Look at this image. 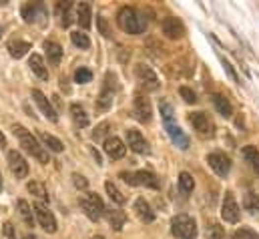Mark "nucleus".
I'll use <instances>...</instances> for the list:
<instances>
[{
	"label": "nucleus",
	"instance_id": "nucleus-11",
	"mask_svg": "<svg viewBox=\"0 0 259 239\" xmlns=\"http://www.w3.org/2000/svg\"><path fill=\"white\" fill-rule=\"evenodd\" d=\"M135 72H137L139 83H141L147 91H157V89H159V78H157V74L153 72V68H151V67H147V65L139 63V65L135 67Z\"/></svg>",
	"mask_w": 259,
	"mask_h": 239
},
{
	"label": "nucleus",
	"instance_id": "nucleus-4",
	"mask_svg": "<svg viewBox=\"0 0 259 239\" xmlns=\"http://www.w3.org/2000/svg\"><path fill=\"white\" fill-rule=\"evenodd\" d=\"M79 203H81V209L85 211V215L91 221H98L102 217V213H105V203H102V199L97 193H85L79 199Z\"/></svg>",
	"mask_w": 259,
	"mask_h": 239
},
{
	"label": "nucleus",
	"instance_id": "nucleus-18",
	"mask_svg": "<svg viewBox=\"0 0 259 239\" xmlns=\"http://www.w3.org/2000/svg\"><path fill=\"white\" fill-rule=\"evenodd\" d=\"M102 149H105V153H107L111 159H123L125 153H127L125 143H123L119 137H115V135L105 139V145H102Z\"/></svg>",
	"mask_w": 259,
	"mask_h": 239
},
{
	"label": "nucleus",
	"instance_id": "nucleus-26",
	"mask_svg": "<svg viewBox=\"0 0 259 239\" xmlns=\"http://www.w3.org/2000/svg\"><path fill=\"white\" fill-rule=\"evenodd\" d=\"M31 48H32L31 42H24V40H12L8 44V50H10V57L12 59H22Z\"/></svg>",
	"mask_w": 259,
	"mask_h": 239
},
{
	"label": "nucleus",
	"instance_id": "nucleus-17",
	"mask_svg": "<svg viewBox=\"0 0 259 239\" xmlns=\"http://www.w3.org/2000/svg\"><path fill=\"white\" fill-rule=\"evenodd\" d=\"M127 143H129V149L135 151V153H149V143L145 141V137L137 129L127 131Z\"/></svg>",
	"mask_w": 259,
	"mask_h": 239
},
{
	"label": "nucleus",
	"instance_id": "nucleus-47",
	"mask_svg": "<svg viewBox=\"0 0 259 239\" xmlns=\"http://www.w3.org/2000/svg\"><path fill=\"white\" fill-rule=\"evenodd\" d=\"M93 151V157H95V161H97V165H102V161H100V155H98V151L97 149H91Z\"/></svg>",
	"mask_w": 259,
	"mask_h": 239
},
{
	"label": "nucleus",
	"instance_id": "nucleus-24",
	"mask_svg": "<svg viewBox=\"0 0 259 239\" xmlns=\"http://www.w3.org/2000/svg\"><path fill=\"white\" fill-rule=\"evenodd\" d=\"M105 215H107V221L109 225L115 229V231H121L125 221H127V215L123 213L121 209H105Z\"/></svg>",
	"mask_w": 259,
	"mask_h": 239
},
{
	"label": "nucleus",
	"instance_id": "nucleus-2",
	"mask_svg": "<svg viewBox=\"0 0 259 239\" xmlns=\"http://www.w3.org/2000/svg\"><path fill=\"white\" fill-rule=\"evenodd\" d=\"M12 133L18 137L20 147H22L24 151L31 153L34 159H38L40 163H48V153H46V149L38 145V141H36V137L32 135V133H29L22 125H14V127H12Z\"/></svg>",
	"mask_w": 259,
	"mask_h": 239
},
{
	"label": "nucleus",
	"instance_id": "nucleus-5",
	"mask_svg": "<svg viewBox=\"0 0 259 239\" xmlns=\"http://www.w3.org/2000/svg\"><path fill=\"white\" fill-rule=\"evenodd\" d=\"M189 123L193 125V129L197 131L199 137H213L215 135V125L213 121L209 119V115L207 113H193L189 115Z\"/></svg>",
	"mask_w": 259,
	"mask_h": 239
},
{
	"label": "nucleus",
	"instance_id": "nucleus-40",
	"mask_svg": "<svg viewBox=\"0 0 259 239\" xmlns=\"http://www.w3.org/2000/svg\"><path fill=\"white\" fill-rule=\"evenodd\" d=\"M179 95H181V99H183L187 104H195V102H197V95H195L189 87H181V89H179Z\"/></svg>",
	"mask_w": 259,
	"mask_h": 239
},
{
	"label": "nucleus",
	"instance_id": "nucleus-36",
	"mask_svg": "<svg viewBox=\"0 0 259 239\" xmlns=\"http://www.w3.org/2000/svg\"><path fill=\"white\" fill-rule=\"evenodd\" d=\"M70 40H72V44H74V46H79V48H89V46H91L89 36H87L85 33H81V31L70 33Z\"/></svg>",
	"mask_w": 259,
	"mask_h": 239
},
{
	"label": "nucleus",
	"instance_id": "nucleus-44",
	"mask_svg": "<svg viewBox=\"0 0 259 239\" xmlns=\"http://www.w3.org/2000/svg\"><path fill=\"white\" fill-rule=\"evenodd\" d=\"M161 115H163L165 121H173V109H171V104L161 102Z\"/></svg>",
	"mask_w": 259,
	"mask_h": 239
},
{
	"label": "nucleus",
	"instance_id": "nucleus-25",
	"mask_svg": "<svg viewBox=\"0 0 259 239\" xmlns=\"http://www.w3.org/2000/svg\"><path fill=\"white\" fill-rule=\"evenodd\" d=\"M29 67H31V70H32L38 78H42V81H46V78H48V68H46V65H44V61H42L40 55H32V57L29 59Z\"/></svg>",
	"mask_w": 259,
	"mask_h": 239
},
{
	"label": "nucleus",
	"instance_id": "nucleus-29",
	"mask_svg": "<svg viewBox=\"0 0 259 239\" xmlns=\"http://www.w3.org/2000/svg\"><path fill=\"white\" fill-rule=\"evenodd\" d=\"M27 189H29L36 199L48 201V191H46V187H44L40 181H29V183H27Z\"/></svg>",
	"mask_w": 259,
	"mask_h": 239
},
{
	"label": "nucleus",
	"instance_id": "nucleus-12",
	"mask_svg": "<svg viewBox=\"0 0 259 239\" xmlns=\"http://www.w3.org/2000/svg\"><path fill=\"white\" fill-rule=\"evenodd\" d=\"M133 117L141 123H149L153 117V109H151V102L147 97L143 95H135L133 99Z\"/></svg>",
	"mask_w": 259,
	"mask_h": 239
},
{
	"label": "nucleus",
	"instance_id": "nucleus-33",
	"mask_svg": "<svg viewBox=\"0 0 259 239\" xmlns=\"http://www.w3.org/2000/svg\"><path fill=\"white\" fill-rule=\"evenodd\" d=\"M70 8H72L70 2H61V4L57 6V12H59V16H61L63 26H70V22H72V18H70Z\"/></svg>",
	"mask_w": 259,
	"mask_h": 239
},
{
	"label": "nucleus",
	"instance_id": "nucleus-49",
	"mask_svg": "<svg viewBox=\"0 0 259 239\" xmlns=\"http://www.w3.org/2000/svg\"><path fill=\"white\" fill-rule=\"evenodd\" d=\"M253 169H255V173H257V175H259V161H257V163H255V165H253Z\"/></svg>",
	"mask_w": 259,
	"mask_h": 239
},
{
	"label": "nucleus",
	"instance_id": "nucleus-27",
	"mask_svg": "<svg viewBox=\"0 0 259 239\" xmlns=\"http://www.w3.org/2000/svg\"><path fill=\"white\" fill-rule=\"evenodd\" d=\"M16 207H18V213H20V217H22V221L27 223L29 227H32L34 225V213H32V207L24 201V199H20L18 203H16Z\"/></svg>",
	"mask_w": 259,
	"mask_h": 239
},
{
	"label": "nucleus",
	"instance_id": "nucleus-42",
	"mask_svg": "<svg viewBox=\"0 0 259 239\" xmlns=\"http://www.w3.org/2000/svg\"><path fill=\"white\" fill-rule=\"evenodd\" d=\"M72 183H74V187H76V189H83V191L89 187V181H87L83 175H79V173H74V175H72Z\"/></svg>",
	"mask_w": 259,
	"mask_h": 239
},
{
	"label": "nucleus",
	"instance_id": "nucleus-15",
	"mask_svg": "<svg viewBox=\"0 0 259 239\" xmlns=\"http://www.w3.org/2000/svg\"><path fill=\"white\" fill-rule=\"evenodd\" d=\"M207 163H209V167L219 175V177H225L231 169V161L229 157L223 155V153H211L209 157H207Z\"/></svg>",
	"mask_w": 259,
	"mask_h": 239
},
{
	"label": "nucleus",
	"instance_id": "nucleus-52",
	"mask_svg": "<svg viewBox=\"0 0 259 239\" xmlns=\"http://www.w3.org/2000/svg\"><path fill=\"white\" fill-rule=\"evenodd\" d=\"M0 36H2V26H0Z\"/></svg>",
	"mask_w": 259,
	"mask_h": 239
},
{
	"label": "nucleus",
	"instance_id": "nucleus-23",
	"mask_svg": "<svg viewBox=\"0 0 259 239\" xmlns=\"http://www.w3.org/2000/svg\"><path fill=\"white\" fill-rule=\"evenodd\" d=\"M135 213H137V217H139L141 221H145V223H151V221L155 219V213L151 211V205H149L143 197H139V199L135 201Z\"/></svg>",
	"mask_w": 259,
	"mask_h": 239
},
{
	"label": "nucleus",
	"instance_id": "nucleus-13",
	"mask_svg": "<svg viewBox=\"0 0 259 239\" xmlns=\"http://www.w3.org/2000/svg\"><path fill=\"white\" fill-rule=\"evenodd\" d=\"M8 167L16 179H24L29 175V163L18 151H8Z\"/></svg>",
	"mask_w": 259,
	"mask_h": 239
},
{
	"label": "nucleus",
	"instance_id": "nucleus-50",
	"mask_svg": "<svg viewBox=\"0 0 259 239\" xmlns=\"http://www.w3.org/2000/svg\"><path fill=\"white\" fill-rule=\"evenodd\" d=\"M0 191H2V173H0Z\"/></svg>",
	"mask_w": 259,
	"mask_h": 239
},
{
	"label": "nucleus",
	"instance_id": "nucleus-45",
	"mask_svg": "<svg viewBox=\"0 0 259 239\" xmlns=\"http://www.w3.org/2000/svg\"><path fill=\"white\" fill-rule=\"evenodd\" d=\"M223 68L227 70V74H229V76L233 78V81H235V83H239V76H237V72L233 70V67H231V65H229L227 61H223Z\"/></svg>",
	"mask_w": 259,
	"mask_h": 239
},
{
	"label": "nucleus",
	"instance_id": "nucleus-28",
	"mask_svg": "<svg viewBox=\"0 0 259 239\" xmlns=\"http://www.w3.org/2000/svg\"><path fill=\"white\" fill-rule=\"evenodd\" d=\"M70 117L79 127H87L89 125V115L85 113V109L81 107V104H76V102L70 104Z\"/></svg>",
	"mask_w": 259,
	"mask_h": 239
},
{
	"label": "nucleus",
	"instance_id": "nucleus-14",
	"mask_svg": "<svg viewBox=\"0 0 259 239\" xmlns=\"http://www.w3.org/2000/svg\"><path fill=\"white\" fill-rule=\"evenodd\" d=\"M161 31H163V34H165L167 38L179 40L181 36L185 34V26H183V22H181V20L169 16V18H165V20L161 22Z\"/></svg>",
	"mask_w": 259,
	"mask_h": 239
},
{
	"label": "nucleus",
	"instance_id": "nucleus-34",
	"mask_svg": "<svg viewBox=\"0 0 259 239\" xmlns=\"http://www.w3.org/2000/svg\"><path fill=\"white\" fill-rule=\"evenodd\" d=\"M241 155H243V159H245V161H247L251 167L259 161V151H257L255 145H247V147H243V149H241Z\"/></svg>",
	"mask_w": 259,
	"mask_h": 239
},
{
	"label": "nucleus",
	"instance_id": "nucleus-21",
	"mask_svg": "<svg viewBox=\"0 0 259 239\" xmlns=\"http://www.w3.org/2000/svg\"><path fill=\"white\" fill-rule=\"evenodd\" d=\"M76 22L81 24V29L89 31L93 24V12H91V4L89 2H81L76 6Z\"/></svg>",
	"mask_w": 259,
	"mask_h": 239
},
{
	"label": "nucleus",
	"instance_id": "nucleus-10",
	"mask_svg": "<svg viewBox=\"0 0 259 239\" xmlns=\"http://www.w3.org/2000/svg\"><path fill=\"white\" fill-rule=\"evenodd\" d=\"M22 18L24 22H38V24H44L46 18H48V10L42 2H31V4H24L22 6Z\"/></svg>",
	"mask_w": 259,
	"mask_h": 239
},
{
	"label": "nucleus",
	"instance_id": "nucleus-1",
	"mask_svg": "<svg viewBox=\"0 0 259 239\" xmlns=\"http://www.w3.org/2000/svg\"><path fill=\"white\" fill-rule=\"evenodd\" d=\"M117 24L119 29L127 34H141L147 29V20L143 18V14L131 6H123L117 14Z\"/></svg>",
	"mask_w": 259,
	"mask_h": 239
},
{
	"label": "nucleus",
	"instance_id": "nucleus-16",
	"mask_svg": "<svg viewBox=\"0 0 259 239\" xmlns=\"http://www.w3.org/2000/svg\"><path fill=\"white\" fill-rule=\"evenodd\" d=\"M32 99H34V102L38 104V109L42 111V115H44L50 123H57V121H59V115H57V111L53 109V104H50V101H48V99H46V97H44L38 89H34V91H32Z\"/></svg>",
	"mask_w": 259,
	"mask_h": 239
},
{
	"label": "nucleus",
	"instance_id": "nucleus-20",
	"mask_svg": "<svg viewBox=\"0 0 259 239\" xmlns=\"http://www.w3.org/2000/svg\"><path fill=\"white\" fill-rule=\"evenodd\" d=\"M44 52H46L48 65L59 67V63H61V59H63V48H61V44L55 42V40H46V42H44Z\"/></svg>",
	"mask_w": 259,
	"mask_h": 239
},
{
	"label": "nucleus",
	"instance_id": "nucleus-35",
	"mask_svg": "<svg viewBox=\"0 0 259 239\" xmlns=\"http://www.w3.org/2000/svg\"><path fill=\"white\" fill-rule=\"evenodd\" d=\"M179 187H181V191H183V193H191L193 191L195 181H193V177L187 171H183V173L179 175Z\"/></svg>",
	"mask_w": 259,
	"mask_h": 239
},
{
	"label": "nucleus",
	"instance_id": "nucleus-8",
	"mask_svg": "<svg viewBox=\"0 0 259 239\" xmlns=\"http://www.w3.org/2000/svg\"><path fill=\"white\" fill-rule=\"evenodd\" d=\"M239 215H241V209L235 201V195L231 191L225 193L223 197V205H221V217L225 223H237L239 221Z\"/></svg>",
	"mask_w": 259,
	"mask_h": 239
},
{
	"label": "nucleus",
	"instance_id": "nucleus-9",
	"mask_svg": "<svg viewBox=\"0 0 259 239\" xmlns=\"http://www.w3.org/2000/svg\"><path fill=\"white\" fill-rule=\"evenodd\" d=\"M32 213H34V219L40 223V227L48 233H55L57 231V219L53 215V211H48V207H44L42 203H34L32 205Z\"/></svg>",
	"mask_w": 259,
	"mask_h": 239
},
{
	"label": "nucleus",
	"instance_id": "nucleus-53",
	"mask_svg": "<svg viewBox=\"0 0 259 239\" xmlns=\"http://www.w3.org/2000/svg\"><path fill=\"white\" fill-rule=\"evenodd\" d=\"M95 239H105V237H95Z\"/></svg>",
	"mask_w": 259,
	"mask_h": 239
},
{
	"label": "nucleus",
	"instance_id": "nucleus-37",
	"mask_svg": "<svg viewBox=\"0 0 259 239\" xmlns=\"http://www.w3.org/2000/svg\"><path fill=\"white\" fill-rule=\"evenodd\" d=\"M74 81H76V83H81V85H87V83L93 81V72H91L89 68H85V67L76 68V72H74Z\"/></svg>",
	"mask_w": 259,
	"mask_h": 239
},
{
	"label": "nucleus",
	"instance_id": "nucleus-51",
	"mask_svg": "<svg viewBox=\"0 0 259 239\" xmlns=\"http://www.w3.org/2000/svg\"><path fill=\"white\" fill-rule=\"evenodd\" d=\"M22 239H34V235H24Z\"/></svg>",
	"mask_w": 259,
	"mask_h": 239
},
{
	"label": "nucleus",
	"instance_id": "nucleus-46",
	"mask_svg": "<svg viewBox=\"0 0 259 239\" xmlns=\"http://www.w3.org/2000/svg\"><path fill=\"white\" fill-rule=\"evenodd\" d=\"M4 235H6L8 239H16V233H14L12 223H4Z\"/></svg>",
	"mask_w": 259,
	"mask_h": 239
},
{
	"label": "nucleus",
	"instance_id": "nucleus-6",
	"mask_svg": "<svg viewBox=\"0 0 259 239\" xmlns=\"http://www.w3.org/2000/svg\"><path fill=\"white\" fill-rule=\"evenodd\" d=\"M115 89H117V85H115V74H107L105 76V85H102V89H100V95H98V99H97V111H107L111 104H113V97H115Z\"/></svg>",
	"mask_w": 259,
	"mask_h": 239
},
{
	"label": "nucleus",
	"instance_id": "nucleus-38",
	"mask_svg": "<svg viewBox=\"0 0 259 239\" xmlns=\"http://www.w3.org/2000/svg\"><path fill=\"white\" fill-rule=\"evenodd\" d=\"M97 29L100 31V34L105 36V38H111L113 36V31H111V26H109V20L105 16H97Z\"/></svg>",
	"mask_w": 259,
	"mask_h": 239
},
{
	"label": "nucleus",
	"instance_id": "nucleus-30",
	"mask_svg": "<svg viewBox=\"0 0 259 239\" xmlns=\"http://www.w3.org/2000/svg\"><path fill=\"white\" fill-rule=\"evenodd\" d=\"M40 139H42V143L48 147V151H53V153L65 151V145H63L55 135H48V133H40Z\"/></svg>",
	"mask_w": 259,
	"mask_h": 239
},
{
	"label": "nucleus",
	"instance_id": "nucleus-41",
	"mask_svg": "<svg viewBox=\"0 0 259 239\" xmlns=\"http://www.w3.org/2000/svg\"><path fill=\"white\" fill-rule=\"evenodd\" d=\"M231 239H259V235L255 233V231H251V229H237L235 233L231 235Z\"/></svg>",
	"mask_w": 259,
	"mask_h": 239
},
{
	"label": "nucleus",
	"instance_id": "nucleus-22",
	"mask_svg": "<svg viewBox=\"0 0 259 239\" xmlns=\"http://www.w3.org/2000/svg\"><path fill=\"white\" fill-rule=\"evenodd\" d=\"M211 101H213V104H215V109H217L219 115H223V117H227V119L233 115V107H231V102H229L227 97H223V95H219V93H213V95H211Z\"/></svg>",
	"mask_w": 259,
	"mask_h": 239
},
{
	"label": "nucleus",
	"instance_id": "nucleus-19",
	"mask_svg": "<svg viewBox=\"0 0 259 239\" xmlns=\"http://www.w3.org/2000/svg\"><path fill=\"white\" fill-rule=\"evenodd\" d=\"M165 129H167V133H169L171 141H173L179 149H189V139L185 137V133L181 131L173 121H165Z\"/></svg>",
	"mask_w": 259,
	"mask_h": 239
},
{
	"label": "nucleus",
	"instance_id": "nucleus-39",
	"mask_svg": "<svg viewBox=\"0 0 259 239\" xmlns=\"http://www.w3.org/2000/svg\"><path fill=\"white\" fill-rule=\"evenodd\" d=\"M109 129H111V123H100L97 129H95V133H93V139L95 141H100V139H105L107 137V133H109Z\"/></svg>",
	"mask_w": 259,
	"mask_h": 239
},
{
	"label": "nucleus",
	"instance_id": "nucleus-3",
	"mask_svg": "<svg viewBox=\"0 0 259 239\" xmlns=\"http://www.w3.org/2000/svg\"><path fill=\"white\" fill-rule=\"evenodd\" d=\"M171 233L177 239H197V223L189 215H177L171 221Z\"/></svg>",
	"mask_w": 259,
	"mask_h": 239
},
{
	"label": "nucleus",
	"instance_id": "nucleus-31",
	"mask_svg": "<svg viewBox=\"0 0 259 239\" xmlns=\"http://www.w3.org/2000/svg\"><path fill=\"white\" fill-rule=\"evenodd\" d=\"M105 189H107V195L111 197V201H115L117 205H123L127 199H125V195L119 191V187H117V185L113 183V181H107L105 183Z\"/></svg>",
	"mask_w": 259,
	"mask_h": 239
},
{
	"label": "nucleus",
	"instance_id": "nucleus-43",
	"mask_svg": "<svg viewBox=\"0 0 259 239\" xmlns=\"http://www.w3.org/2000/svg\"><path fill=\"white\" fill-rule=\"evenodd\" d=\"M209 239H225V233L219 225H211L209 227Z\"/></svg>",
	"mask_w": 259,
	"mask_h": 239
},
{
	"label": "nucleus",
	"instance_id": "nucleus-48",
	"mask_svg": "<svg viewBox=\"0 0 259 239\" xmlns=\"http://www.w3.org/2000/svg\"><path fill=\"white\" fill-rule=\"evenodd\" d=\"M0 145H2V147H6V137L2 135V131H0Z\"/></svg>",
	"mask_w": 259,
	"mask_h": 239
},
{
	"label": "nucleus",
	"instance_id": "nucleus-32",
	"mask_svg": "<svg viewBox=\"0 0 259 239\" xmlns=\"http://www.w3.org/2000/svg\"><path fill=\"white\" fill-rule=\"evenodd\" d=\"M243 207L251 213H259V195L253 191H247L243 197Z\"/></svg>",
	"mask_w": 259,
	"mask_h": 239
},
{
	"label": "nucleus",
	"instance_id": "nucleus-7",
	"mask_svg": "<svg viewBox=\"0 0 259 239\" xmlns=\"http://www.w3.org/2000/svg\"><path fill=\"white\" fill-rule=\"evenodd\" d=\"M121 179L129 185H145V187H151V189H157L159 187V181L153 173L149 171H137V173H127L123 171L121 173Z\"/></svg>",
	"mask_w": 259,
	"mask_h": 239
}]
</instances>
